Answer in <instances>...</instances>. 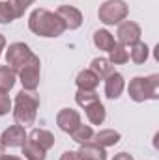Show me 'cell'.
<instances>
[{
	"mask_svg": "<svg viewBox=\"0 0 159 160\" xmlns=\"http://www.w3.org/2000/svg\"><path fill=\"white\" fill-rule=\"evenodd\" d=\"M28 28H30L32 34H36L40 38H60L66 32L64 21L56 13L45 9V8H36L30 13Z\"/></svg>",
	"mask_w": 159,
	"mask_h": 160,
	"instance_id": "obj_1",
	"label": "cell"
},
{
	"mask_svg": "<svg viewBox=\"0 0 159 160\" xmlns=\"http://www.w3.org/2000/svg\"><path fill=\"white\" fill-rule=\"evenodd\" d=\"M38 108H40V97L32 91H19L15 97L13 104V118L17 125L21 127H30L36 123L38 118Z\"/></svg>",
	"mask_w": 159,
	"mask_h": 160,
	"instance_id": "obj_2",
	"label": "cell"
},
{
	"mask_svg": "<svg viewBox=\"0 0 159 160\" xmlns=\"http://www.w3.org/2000/svg\"><path fill=\"white\" fill-rule=\"evenodd\" d=\"M127 93L131 101L135 102H144L148 99L157 101L159 99V75H150V77H135L129 80Z\"/></svg>",
	"mask_w": 159,
	"mask_h": 160,
	"instance_id": "obj_3",
	"label": "cell"
},
{
	"mask_svg": "<svg viewBox=\"0 0 159 160\" xmlns=\"http://www.w3.org/2000/svg\"><path fill=\"white\" fill-rule=\"evenodd\" d=\"M127 13H129V6L123 0H105L97 9L99 21L107 26L120 24L122 21L127 19Z\"/></svg>",
	"mask_w": 159,
	"mask_h": 160,
	"instance_id": "obj_4",
	"label": "cell"
},
{
	"mask_svg": "<svg viewBox=\"0 0 159 160\" xmlns=\"http://www.w3.org/2000/svg\"><path fill=\"white\" fill-rule=\"evenodd\" d=\"M36 54L30 50V47L26 45V43H11L9 47H8V50H6V63H8V67H11L15 73L23 67V65H26L32 58H34Z\"/></svg>",
	"mask_w": 159,
	"mask_h": 160,
	"instance_id": "obj_5",
	"label": "cell"
},
{
	"mask_svg": "<svg viewBox=\"0 0 159 160\" xmlns=\"http://www.w3.org/2000/svg\"><path fill=\"white\" fill-rule=\"evenodd\" d=\"M19 80L23 84L25 91H36V88L40 86V75H41V62L38 56H34L26 65H23L19 71Z\"/></svg>",
	"mask_w": 159,
	"mask_h": 160,
	"instance_id": "obj_6",
	"label": "cell"
},
{
	"mask_svg": "<svg viewBox=\"0 0 159 160\" xmlns=\"http://www.w3.org/2000/svg\"><path fill=\"white\" fill-rule=\"evenodd\" d=\"M140 26L135 22V21H123L118 24V30H116V38H118V43L123 45V47H131L135 45L137 41H140Z\"/></svg>",
	"mask_w": 159,
	"mask_h": 160,
	"instance_id": "obj_7",
	"label": "cell"
},
{
	"mask_svg": "<svg viewBox=\"0 0 159 160\" xmlns=\"http://www.w3.org/2000/svg\"><path fill=\"white\" fill-rule=\"evenodd\" d=\"M26 130H25V127H21V125H11V127H8L4 132H2V136H0V142H2V145L4 147H23V143L26 142Z\"/></svg>",
	"mask_w": 159,
	"mask_h": 160,
	"instance_id": "obj_8",
	"label": "cell"
},
{
	"mask_svg": "<svg viewBox=\"0 0 159 160\" xmlns=\"http://www.w3.org/2000/svg\"><path fill=\"white\" fill-rule=\"evenodd\" d=\"M56 15L64 21L66 30H77V28H80V24H82V21H84V19H82V13H80L75 6H69V4L60 6V8L56 9Z\"/></svg>",
	"mask_w": 159,
	"mask_h": 160,
	"instance_id": "obj_9",
	"label": "cell"
},
{
	"mask_svg": "<svg viewBox=\"0 0 159 160\" xmlns=\"http://www.w3.org/2000/svg\"><path fill=\"white\" fill-rule=\"evenodd\" d=\"M56 125L60 127V130L69 134L73 128H77L80 125V114L73 108H62L56 114Z\"/></svg>",
	"mask_w": 159,
	"mask_h": 160,
	"instance_id": "obj_10",
	"label": "cell"
},
{
	"mask_svg": "<svg viewBox=\"0 0 159 160\" xmlns=\"http://www.w3.org/2000/svg\"><path fill=\"white\" fill-rule=\"evenodd\" d=\"M123 89H125V80L123 77L120 75V73H112L111 77H107L105 78V95L109 97V99H118L120 95L123 93Z\"/></svg>",
	"mask_w": 159,
	"mask_h": 160,
	"instance_id": "obj_11",
	"label": "cell"
},
{
	"mask_svg": "<svg viewBox=\"0 0 159 160\" xmlns=\"http://www.w3.org/2000/svg\"><path fill=\"white\" fill-rule=\"evenodd\" d=\"M79 155V160H107V151L105 147H99L92 142L88 143H82L77 151Z\"/></svg>",
	"mask_w": 159,
	"mask_h": 160,
	"instance_id": "obj_12",
	"label": "cell"
},
{
	"mask_svg": "<svg viewBox=\"0 0 159 160\" xmlns=\"http://www.w3.org/2000/svg\"><path fill=\"white\" fill-rule=\"evenodd\" d=\"M120 132L118 130H112V128H105V130H99V132H96L94 136H92V143H96V145H99V147H112V145H116L120 142Z\"/></svg>",
	"mask_w": 159,
	"mask_h": 160,
	"instance_id": "obj_13",
	"label": "cell"
},
{
	"mask_svg": "<svg viewBox=\"0 0 159 160\" xmlns=\"http://www.w3.org/2000/svg\"><path fill=\"white\" fill-rule=\"evenodd\" d=\"M26 140H30L32 143L40 145L41 149H45V151H49V149L54 145V136H52V132H49V130H45V128H34V130L26 136Z\"/></svg>",
	"mask_w": 159,
	"mask_h": 160,
	"instance_id": "obj_14",
	"label": "cell"
},
{
	"mask_svg": "<svg viewBox=\"0 0 159 160\" xmlns=\"http://www.w3.org/2000/svg\"><path fill=\"white\" fill-rule=\"evenodd\" d=\"M75 84H77L79 89H96L99 86V77L92 69H84V71H80L77 75Z\"/></svg>",
	"mask_w": 159,
	"mask_h": 160,
	"instance_id": "obj_15",
	"label": "cell"
},
{
	"mask_svg": "<svg viewBox=\"0 0 159 160\" xmlns=\"http://www.w3.org/2000/svg\"><path fill=\"white\" fill-rule=\"evenodd\" d=\"M90 69L99 77V80H105L114 73V65L107 60V58H94L90 63Z\"/></svg>",
	"mask_w": 159,
	"mask_h": 160,
	"instance_id": "obj_16",
	"label": "cell"
},
{
	"mask_svg": "<svg viewBox=\"0 0 159 160\" xmlns=\"http://www.w3.org/2000/svg\"><path fill=\"white\" fill-rule=\"evenodd\" d=\"M84 110H86V118H88V121H90L92 125H101V123L105 121V118H107V110H105V106H103L101 101L92 102V104L86 106Z\"/></svg>",
	"mask_w": 159,
	"mask_h": 160,
	"instance_id": "obj_17",
	"label": "cell"
},
{
	"mask_svg": "<svg viewBox=\"0 0 159 160\" xmlns=\"http://www.w3.org/2000/svg\"><path fill=\"white\" fill-rule=\"evenodd\" d=\"M94 45L99 48V50H105V52H109V50H112V47L116 45V41H114V36L109 32V30H96L94 32Z\"/></svg>",
	"mask_w": 159,
	"mask_h": 160,
	"instance_id": "obj_18",
	"label": "cell"
},
{
	"mask_svg": "<svg viewBox=\"0 0 159 160\" xmlns=\"http://www.w3.org/2000/svg\"><path fill=\"white\" fill-rule=\"evenodd\" d=\"M127 52H129L131 62H135L137 65H142V63L148 60V56H150V48H148V45L142 43V41H137L135 45H131V50H127Z\"/></svg>",
	"mask_w": 159,
	"mask_h": 160,
	"instance_id": "obj_19",
	"label": "cell"
},
{
	"mask_svg": "<svg viewBox=\"0 0 159 160\" xmlns=\"http://www.w3.org/2000/svg\"><path fill=\"white\" fill-rule=\"evenodd\" d=\"M17 80V73L8 67V65H0V91H9L15 86Z\"/></svg>",
	"mask_w": 159,
	"mask_h": 160,
	"instance_id": "obj_20",
	"label": "cell"
},
{
	"mask_svg": "<svg viewBox=\"0 0 159 160\" xmlns=\"http://www.w3.org/2000/svg\"><path fill=\"white\" fill-rule=\"evenodd\" d=\"M23 155H25L26 160H45L47 158V151L41 149L40 145L32 143L30 140H26L23 143Z\"/></svg>",
	"mask_w": 159,
	"mask_h": 160,
	"instance_id": "obj_21",
	"label": "cell"
},
{
	"mask_svg": "<svg viewBox=\"0 0 159 160\" xmlns=\"http://www.w3.org/2000/svg\"><path fill=\"white\" fill-rule=\"evenodd\" d=\"M112 65H123V63H127L129 62V52H127V48L123 47V45H120L116 43L114 47H112V50H109V58H107Z\"/></svg>",
	"mask_w": 159,
	"mask_h": 160,
	"instance_id": "obj_22",
	"label": "cell"
},
{
	"mask_svg": "<svg viewBox=\"0 0 159 160\" xmlns=\"http://www.w3.org/2000/svg\"><path fill=\"white\" fill-rule=\"evenodd\" d=\"M71 138H73V142H77V143H88L90 140H92V136H94V130H92V127L90 125H82L80 123L77 128H73L71 132Z\"/></svg>",
	"mask_w": 159,
	"mask_h": 160,
	"instance_id": "obj_23",
	"label": "cell"
},
{
	"mask_svg": "<svg viewBox=\"0 0 159 160\" xmlns=\"http://www.w3.org/2000/svg\"><path fill=\"white\" fill-rule=\"evenodd\" d=\"M75 101H77V104H79L80 108H86V106H90L92 102L99 101V95L96 93V89H77Z\"/></svg>",
	"mask_w": 159,
	"mask_h": 160,
	"instance_id": "obj_24",
	"label": "cell"
},
{
	"mask_svg": "<svg viewBox=\"0 0 159 160\" xmlns=\"http://www.w3.org/2000/svg\"><path fill=\"white\" fill-rule=\"evenodd\" d=\"M15 19H19V15L15 13V9H13V6L9 4V0L0 2V24H9V22H13Z\"/></svg>",
	"mask_w": 159,
	"mask_h": 160,
	"instance_id": "obj_25",
	"label": "cell"
},
{
	"mask_svg": "<svg viewBox=\"0 0 159 160\" xmlns=\"http://www.w3.org/2000/svg\"><path fill=\"white\" fill-rule=\"evenodd\" d=\"M34 2H36V0H9V4L13 6L15 13H17L19 17H23V15H25V11H26Z\"/></svg>",
	"mask_w": 159,
	"mask_h": 160,
	"instance_id": "obj_26",
	"label": "cell"
},
{
	"mask_svg": "<svg viewBox=\"0 0 159 160\" xmlns=\"http://www.w3.org/2000/svg\"><path fill=\"white\" fill-rule=\"evenodd\" d=\"M9 110H11V99L8 91H0V116L9 114Z\"/></svg>",
	"mask_w": 159,
	"mask_h": 160,
	"instance_id": "obj_27",
	"label": "cell"
},
{
	"mask_svg": "<svg viewBox=\"0 0 159 160\" xmlns=\"http://www.w3.org/2000/svg\"><path fill=\"white\" fill-rule=\"evenodd\" d=\"M60 160H79V155H77V151H66V153H62Z\"/></svg>",
	"mask_w": 159,
	"mask_h": 160,
	"instance_id": "obj_28",
	"label": "cell"
},
{
	"mask_svg": "<svg viewBox=\"0 0 159 160\" xmlns=\"http://www.w3.org/2000/svg\"><path fill=\"white\" fill-rule=\"evenodd\" d=\"M112 160H135L129 153H118V155H114V158Z\"/></svg>",
	"mask_w": 159,
	"mask_h": 160,
	"instance_id": "obj_29",
	"label": "cell"
},
{
	"mask_svg": "<svg viewBox=\"0 0 159 160\" xmlns=\"http://www.w3.org/2000/svg\"><path fill=\"white\" fill-rule=\"evenodd\" d=\"M0 160H25V158H21V157H15V155H0Z\"/></svg>",
	"mask_w": 159,
	"mask_h": 160,
	"instance_id": "obj_30",
	"label": "cell"
},
{
	"mask_svg": "<svg viewBox=\"0 0 159 160\" xmlns=\"http://www.w3.org/2000/svg\"><path fill=\"white\" fill-rule=\"evenodd\" d=\"M4 48H6V38H4V34H0V56H2Z\"/></svg>",
	"mask_w": 159,
	"mask_h": 160,
	"instance_id": "obj_31",
	"label": "cell"
},
{
	"mask_svg": "<svg viewBox=\"0 0 159 160\" xmlns=\"http://www.w3.org/2000/svg\"><path fill=\"white\" fill-rule=\"evenodd\" d=\"M4 149H6V147H4V145H2V142H0V155L4 153Z\"/></svg>",
	"mask_w": 159,
	"mask_h": 160,
	"instance_id": "obj_32",
	"label": "cell"
}]
</instances>
